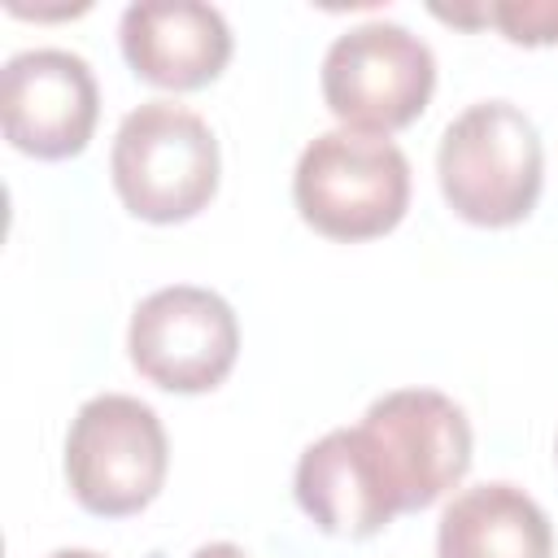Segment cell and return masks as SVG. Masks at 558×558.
Masks as SVG:
<instances>
[{
	"label": "cell",
	"mask_w": 558,
	"mask_h": 558,
	"mask_svg": "<svg viewBox=\"0 0 558 558\" xmlns=\"http://www.w3.org/2000/svg\"><path fill=\"white\" fill-rule=\"evenodd\" d=\"M436 183L445 205L471 227L523 222L545 183L536 122L510 100H480L462 109L440 135Z\"/></svg>",
	"instance_id": "cell-1"
},
{
	"label": "cell",
	"mask_w": 558,
	"mask_h": 558,
	"mask_svg": "<svg viewBox=\"0 0 558 558\" xmlns=\"http://www.w3.org/2000/svg\"><path fill=\"white\" fill-rule=\"evenodd\" d=\"M218 140L209 122L174 100L131 109L109 148L113 192L140 222H187L218 192Z\"/></svg>",
	"instance_id": "cell-2"
},
{
	"label": "cell",
	"mask_w": 558,
	"mask_h": 558,
	"mask_svg": "<svg viewBox=\"0 0 558 558\" xmlns=\"http://www.w3.org/2000/svg\"><path fill=\"white\" fill-rule=\"evenodd\" d=\"M292 201L305 227L327 240H379L410 209V161L384 135L323 131L296 161Z\"/></svg>",
	"instance_id": "cell-3"
},
{
	"label": "cell",
	"mask_w": 558,
	"mask_h": 558,
	"mask_svg": "<svg viewBox=\"0 0 558 558\" xmlns=\"http://www.w3.org/2000/svg\"><path fill=\"white\" fill-rule=\"evenodd\" d=\"M170 471L166 427L153 405L126 392H100L78 405L65 432V480L74 501L100 519H126L153 506Z\"/></svg>",
	"instance_id": "cell-4"
},
{
	"label": "cell",
	"mask_w": 558,
	"mask_h": 558,
	"mask_svg": "<svg viewBox=\"0 0 558 558\" xmlns=\"http://www.w3.org/2000/svg\"><path fill=\"white\" fill-rule=\"evenodd\" d=\"M357 436L397 514L427 510L471 471V423L436 388H397L366 405Z\"/></svg>",
	"instance_id": "cell-5"
},
{
	"label": "cell",
	"mask_w": 558,
	"mask_h": 558,
	"mask_svg": "<svg viewBox=\"0 0 558 558\" xmlns=\"http://www.w3.org/2000/svg\"><path fill=\"white\" fill-rule=\"evenodd\" d=\"M318 87L344 131L388 140L427 109L436 92V57L401 22H362L331 39Z\"/></svg>",
	"instance_id": "cell-6"
},
{
	"label": "cell",
	"mask_w": 558,
	"mask_h": 558,
	"mask_svg": "<svg viewBox=\"0 0 558 558\" xmlns=\"http://www.w3.org/2000/svg\"><path fill=\"white\" fill-rule=\"evenodd\" d=\"M131 366L166 392H209L240 357L235 310L196 283H170L148 292L126 327Z\"/></svg>",
	"instance_id": "cell-7"
},
{
	"label": "cell",
	"mask_w": 558,
	"mask_h": 558,
	"mask_svg": "<svg viewBox=\"0 0 558 558\" xmlns=\"http://www.w3.org/2000/svg\"><path fill=\"white\" fill-rule=\"evenodd\" d=\"M100 118L92 65L65 48H26L0 70L4 140L35 161L78 157Z\"/></svg>",
	"instance_id": "cell-8"
},
{
	"label": "cell",
	"mask_w": 558,
	"mask_h": 558,
	"mask_svg": "<svg viewBox=\"0 0 558 558\" xmlns=\"http://www.w3.org/2000/svg\"><path fill=\"white\" fill-rule=\"evenodd\" d=\"M122 57L135 78L161 92L209 87L231 61V26L214 4L144 0L126 4L118 22Z\"/></svg>",
	"instance_id": "cell-9"
},
{
	"label": "cell",
	"mask_w": 558,
	"mask_h": 558,
	"mask_svg": "<svg viewBox=\"0 0 558 558\" xmlns=\"http://www.w3.org/2000/svg\"><path fill=\"white\" fill-rule=\"evenodd\" d=\"M292 488H296V506L305 510V519L318 532L340 536V541H366L397 519V510L366 458L357 427H336V432L318 436L301 453Z\"/></svg>",
	"instance_id": "cell-10"
},
{
	"label": "cell",
	"mask_w": 558,
	"mask_h": 558,
	"mask_svg": "<svg viewBox=\"0 0 558 558\" xmlns=\"http://www.w3.org/2000/svg\"><path fill=\"white\" fill-rule=\"evenodd\" d=\"M436 558H554V527L523 488L475 484L445 506Z\"/></svg>",
	"instance_id": "cell-11"
},
{
	"label": "cell",
	"mask_w": 558,
	"mask_h": 558,
	"mask_svg": "<svg viewBox=\"0 0 558 558\" xmlns=\"http://www.w3.org/2000/svg\"><path fill=\"white\" fill-rule=\"evenodd\" d=\"M475 17L493 22L510 44H523V48L558 44V0H501V4L475 9Z\"/></svg>",
	"instance_id": "cell-12"
},
{
	"label": "cell",
	"mask_w": 558,
	"mask_h": 558,
	"mask_svg": "<svg viewBox=\"0 0 558 558\" xmlns=\"http://www.w3.org/2000/svg\"><path fill=\"white\" fill-rule=\"evenodd\" d=\"M192 558H244V549L231 545V541H214V545H201Z\"/></svg>",
	"instance_id": "cell-13"
},
{
	"label": "cell",
	"mask_w": 558,
	"mask_h": 558,
	"mask_svg": "<svg viewBox=\"0 0 558 558\" xmlns=\"http://www.w3.org/2000/svg\"><path fill=\"white\" fill-rule=\"evenodd\" d=\"M48 558H105V554H96V549H57Z\"/></svg>",
	"instance_id": "cell-14"
}]
</instances>
